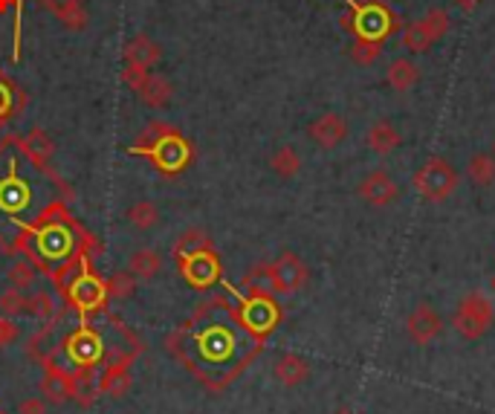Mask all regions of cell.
<instances>
[{
	"instance_id": "obj_1",
	"label": "cell",
	"mask_w": 495,
	"mask_h": 414,
	"mask_svg": "<svg viewBox=\"0 0 495 414\" xmlns=\"http://www.w3.org/2000/svg\"><path fill=\"white\" fill-rule=\"evenodd\" d=\"M47 194V168L35 165L12 137L0 148V217L15 226H30L38 217H47L38 209Z\"/></svg>"
},
{
	"instance_id": "obj_2",
	"label": "cell",
	"mask_w": 495,
	"mask_h": 414,
	"mask_svg": "<svg viewBox=\"0 0 495 414\" xmlns=\"http://www.w3.org/2000/svg\"><path fill=\"white\" fill-rule=\"evenodd\" d=\"M345 15L339 23L354 35V41H371V44H385L391 35H397L402 21L385 0H342Z\"/></svg>"
},
{
	"instance_id": "obj_3",
	"label": "cell",
	"mask_w": 495,
	"mask_h": 414,
	"mask_svg": "<svg viewBox=\"0 0 495 414\" xmlns=\"http://www.w3.org/2000/svg\"><path fill=\"white\" fill-rule=\"evenodd\" d=\"M458 168H455L446 157H429L411 177L414 191L420 194L426 203H443L452 198V191L458 189Z\"/></svg>"
},
{
	"instance_id": "obj_4",
	"label": "cell",
	"mask_w": 495,
	"mask_h": 414,
	"mask_svg": "<svg viewBox=\"0 0 495 414\" xmlns=\"http://www.w3.org/2000/svg\"><path fill=\"white\" fill-rule=\"evenodd\" d=\"M128 154H142V157H151V163L160 168L163 174H180L182 168L191 163V145L186 137L177 134L174 128H168L148 145H130Z\"/></svg>"
},
{
	"instance_id": "obj_5",
	"label": "cell",
	"mask_w": 495,
	"mask_h": 414,
	"mask_svg": "<svg viewBox=\"0 0 495 414\" xmlns=\"http://www.w3.org/2000/svg\"><path fill=\"white\" fill-rule=\"evenodd\" d=\"M495 322V307L484 293H466L455 307L452 325L466 342H478L492 330Z\"/></svg>"
},
{
	"instance_id": "obj_6",
	"label": "cell",
	"mask_w": 495,
	"mask_h": 414,
	"mask_svg": "<svg viewBox=\"0 0 495 414\" xmlns=\"http://www.w3.org/2000/svg\"><path fill=\"white\" fill-rule=\"evenodd\" d=\"M241 319V325L250 330L255 339H264V336L272 333V328L278 325L281 319V307L272 299V293L264 290V287H255L252 284V293L241 299V307L234 310Z\"/></svg>"
},
{
	"instance_id": "obj_7",
	"label": "cell",
	"mask_w": 495,
	"mask_h": 414,
	"mask_svg": "<svg viewBox=\"0 0 495 414\" xmlns=\"http://www.w3.org/2000/svg\"><path fill=\"white\" fill-rule=\"evenodd\" d=\"M258 273L267 278V287H270L272 295H276V293H281V295L298 293L307 284V276H310L305 261L296 252H281L276 261L267 264V267H261Z\"/></svg>"
},
{
	"instance_id": "obj_8",
	"label": "cell",
	"mask_w": 495,
	"mask_h": 414,
	"mask_svg": "<svg viewBox=\"0 0 495 414\" xmlns=\"http://www.w3.org/2000/svg\"><path fill=\"white\" fill-rule=\"evenodd\" d=\"M449 30V12L446 9H429L423 18H417L411 27L402 32V47L409 53H426L432 49Z\"/></svg>"
},
{
	"instance_id": "obj_9",
	"label": "cell",
	"mask_w": 495,
	"mask_h": 414,
	"mask_svg": "<svg viewBox=\"0 0 495 414\" xmlns=\"http://www.w3.org/2000/svg\"><path fill=\"white\" fill-rule=\"evenodd\" d=\"M35 252L44 258V261H64L73 252V232L67 224H44L35 229L32 238Z\"/></svg>"
},
{
	"instance_id": "obj_10",
	"label": "cell",
	"mask_w": 495,
	"mask_h": 414,
	"mask_svg": "<svg viewBox=\"0 0 495 414\" xmlns=\"http://www.w3.org/2000/svg\"><path fill=\"white\" fill-rule=\"evenodd\" d=\"M357 198H362L368 206H374V209H385V206L397 203L400 186H397V180L385 172V168H374V172H368L359 180Z\"/></svg>"
},
{
	"instance_id": "obj_11",
	"label": "cell",
	"mask_w": 495,
	"mask_h": 414,
	"mask_svg": "<svg viewBox=\"0 0 495 414\" xmlns=\"http://www.w3.org/2000/svg\"><path fill=\"white\" fill-rule=\"evenodd\" d=\"M180 273L186 278L191 287H208V284H215L220 278V261L217 255L208 250H200V252H191V255H182L180 258Z\"/></svg>"
},
{
	"instance_id": "obj_12",
	"label": "cell",
	"mask_w": 495,
	"mask_h": 414,
	"mask_svg": "<svg viewBox=\"0 0 495 414\" xmlns=\"http://www.w3.org/2000/svg\"><path fill=\"white\" fill-rule=\"evenodd\" d=\"M406 333L414 345H429L443 333V319L429 302H417L414 310L406 316Z\"/></svg>"
},
{
	"instance_id": "obj_13",
	"label": "cell",
	"mask_w": 495,
	"mask_h": 414,
	"mask_svg": "<svg viewBox=\"0 0 495 414\" xmlns=\"http://www.w3.org/2000/svg\"><path fill=\"white\" fill-rule=\"evenodd\" d=\"M104 299H108V284H104L102 278H96L93 273H90V269H84L82 276L73 278V284H70V302L82 310V313L102 307Z\"/></svg>"
},
{
	"instance_id": "obj_14",
	"label": "cell",
	"mask_w": 495,
	"mask_h": 414,
	"mask_svg": "<svg viewBox=\"0 0 495 414\" xmlns=\"http://www.w3.org/2000/svg\"><path fill=\"white\" fill-rule=\"evenodd\" d=\"M307 137L316 142L319 148L333 151L336 145H342V142L348 139V122H345V116H339V113H322L316 122H310Z\"/></svg>"
},
{
	"instance_id": "obj_15",
	"label": "cell",
	"mask_w": 495,
	"mask_h": 414,
	"mask_svg": "<svg viewBox=\"0 0 495 414\" xmlns=\"http://www.w3.org/2000/svg\"><path fill=\"white\" fill-rule=\"evenodd\" d=\"M102 351H104V348H102L99 333L90 330V328H78L67 339V357L75 362V366H82V368L96 366V362L102 359Z\"/></svg>"
},
{
	"instance_id": "obj_16",
	"label": "cell",
	"mask_w": 495,
	"mask_h": 414,
	"mask_svg": "<svg viewBox=\"0 0 495 414\" xmlns=\"http://www.w3.org/2000/svg\"><path fill=\"white\" fill-rule=\"evenodd\" d=\"M41 394L47 397V403H52V406L67 403V400L75 397V377H70V374L64 368L49 366L44 371V380H41Z\"/></svg>"
},
{
	"instance_id": "obj_17",
	"label": "cell",
	"mask_w": 495,
	"mask_h": 414,
	"mask_svg": "<svg viewBox=\"0 0 495 414\" xmlns=\"http://www.w3.org/2000/svg\"><path fill=\"white\" fill-rule=\"evenodd\" d=\"M365 142H368V148L374 154H380V157H388L391 151H397L400 148V131L394 125H391L388 119H376L371 128H368V134H365Z\"/></svg>"
},
{
	"instance_id": "obj_18",
	"label": "cell",
	"mask_w": 495,
	"mask_h": 414,
	"mask_svg": "<svg viewBox=\"0 0 495 414\" xmlns=\"http://www.w3.org/2000/svg\"><path fill=\"white\" fill-rule=\"evenodd\" d=\"M18 145L23 148L26 157H30L35 165H41V168H47L49 160H52V154H56V142H52L41 128H32L26 137H18Z\"/></svg>"
},
{
	"instance_id": "obj_19",
	"label": "cell",
	"mask_w": 495,
	"mask_h": 414,
	"mask_svg": "<svg viewBox=\"0 0 495 414\" xmlns=\"http://www.w3.org/2000/svg\"><path fill=\"white\" fill-rule=\"evenodd\" d=\"M272 374H276V380L287 388H296V385H302L307 377H310V362L305 357H298V354H284L278 362H276V368H272Z\"/></svg>"
},
{
	"instance_id": "obj_20",
	"label": "cell",
	"mask_w": 495,
	"mask_h": 414,
	"mask_svg": "<svg viewBox=\"0 0 495 414\" xmlns=\"http://www.w3.org/2000/svg\"><path fill=\"white\" fill-rule=\"evenodd\" d=\"M417 79H420V67L406 58V56H400L388 64V70H385V82L397 90V93H409V90L417 84Z\"/></svg>"
},
{
	"instance_id": "obj_21",
	"label": "cell",
	"mask_w": 495,
	"mask_h": 414,
	"mask_svg": "<svg viewBox=\"0 0 495 414\" xmlns=\"http://www.w3.org/2000/svg\"><path fill=\"white\" fill-rule=\"evenodd\" d=\"M163 49L156 47V41H151L148 35H137L125 44V64H137V67H154L160 61Z\"/></svg>"
},
{
	"instance_id": "obj_22",
	"label": "cell",
	"mask_w": 495,
	"mask_h": 414,
	"mask_svg": "<svg viewBox=\"0 0 495 414\" xmlns=\"http://www.w3.org/2000/svg\"><path fill=\"white\" fill-rule=\"evenodd\" d=\"M466 177L473 186L490 189L495 183V157L492 154H475V157L466 163Z\"/></svg>"
},
{
	"instance_id": "obj_23",
	"label": "cell",
	"mask_w": 495,
	"mask_h": 414,
	"mask_svg": "<svg viewBox=\"0 0 495 414\" xmlns=\"http://www.w3.org/2000/svg\"><path fill=\"white\" fill-rule=\"evenodd\" d=\"M137 96L146 101L148 108H163V105H168V99H172V84H168L163 75L148 73V79L139 87Z\"/></svg>"
},
{
	"instance_id": "obj_24",
	"label": "cell",
	"mask_w": 495,
	"mask_h": 414,
	"mask_svg": "<svg viewBox=\"0 0 495 414\" xmlns=\"http://www.w3.org/2000/svg\"><path fill=\"white\" fill-rule=\"evenodd\" d=\"M128 273L137 281H151L156 273H160V255L154 250H137L128 261Z\"/></svg>"
},
{
	"instance_id": "obj_25",
	"label": "cell",
	"mask_w": 495,
	"mask_h": 414,
	"mask_svg": "<svg viewBox=\"0 0 495 414\" xmlns=\"http://www.w3.org/2000/svg\"><path fill=\"white\" fill-rule=\"evenodd\" d=\"M270 168H272V172H276L278 177L290 180V177H296L298 172H302V157H298V151H296L293 145H281V148L270 157Z\"/></svg>"
},
{
	"instance_id": "obj_26",
	"label": "cell",
	"mask_w": 495,
	"mask_h": 414,
	"mask_svg": "<svg viewBox=\"0 0 495 414\" xmlns=\"http://www.w3.org/2000/svg\"><path fill=\"white\" fill-rule=\"evenodd\" d=\"M212 247V238L206 235L203 229H186V232H180V238L174 241V255L182 258V255H191V252H200V250H208Z\"/></svg>"
},
{
	"instance_id": "obj_27",
	"label": "cell",
	"mask_w": 495,
	"mask_h": 414,
	"mask_svg": "<svg viewBox=\"0 0 495 414\" xmlns=\"http://www.w3.org/2000/svg\"><path fill=\"white\" fill-rule=\"evenodd\" d=\"M128 221L139 232H148V229H154L156 224H160V209H156L151 200H139L128 209Z\"/></svg>"
},
{
	"instance_id": "obj_28",
	"label": "cell",
	"mask_w": 495,
	"mask_h": 414,
	"mask_svg": "<svg viewBox=\"0 0 495 414\" xmlns=\"http://www.w3.org/2000/svg\"><path fill=\"white\" fill-rule=\"evenodd\" d=\"M128 371H125V362L122 366H110L108 374H104V380H102V392L104 394H110V397H122L128 392Z\"/></svg>"
},
{
	"instance_id": "obj_29",
	"label": "cell",
	"mask_w": 495,
	"mask_h": 414,
	"mask_svg": "<svg viewBox=\"0 0 495 414\" xmlns=\"http://www.w3.org/2000/svg\"><path fill=\"white\" fill-rule=\"evenodd\" d=\"M30 307V299L23 295V290L18 287H9L0 293V313H6V316H18L23 313V310Z\"/></svg>"
},
{
	"instance_id": "obj_30",
	"label": "cell",
	"mask_w": 495,
	"mask_h": 414,
	"mask_svg": "<svg viewBox=\"0 0 495 414\" xmlns=\"http://www.w3.org/2000/svg\"><path fill=\"white\" fill-rule=\"evenodd\" d=\"M383 44H371V41H354L350 47V61L359 64V67H371V64L380 58Z\"/></svg>"
},
{
	"instance_id": "obj_31",
	"label": "cell",
	"mask_w": 495,
	"mask_h": 414,
	"mask_svg": "<svg viewBox=\"0 0 495 414\" xmlns=\"http://www.w3.org/2000/svg\"><path fill=\"white\" fill-rule=\"evenodd\" d=\"M15 108H18V90L9 79L0 75V122H6Z\"/></svg>"
},
{
	"instance_id": "obj_32",
	"label": "cell",
	"mask_w": 495,
	"mask_h": 414,
	"mask_svg": "<svg viewBox=\"0 0 495 414\" xmlns=\"http://www.w3.org/2000/svg\"><path fill=\"white\" fill-rule=\"evenodd\" d=\"M15 6V38H12V58H21V23H23V0H0V12L6 6Z\"/></svg>"
},
{
	"instance_id": "obj_33",
	"label": "cell",
	"mask_w": 495,
	"mask_h": 414,
	"mask_svg": "<svg viewBox=\"0 0 495 414\" xmlns=\"http://www.w3.org/2000/svg\"><path fill=\"white\" fill-rule=\"evenodd\" d=\"M9 281H12V287H18V290L30 287V284L35 281V269H32V264H30V261H18L15 267L9 269Z\"/></svg>"
},
{
	"instance_id": "obj_34",
	"label": "cell",
	"mask_w": 495,
	"mask_h": 414,
	"mask_svg": "<svg viewBox=\"0 0 495 414\" xmlns=\"http://www.w3.org/2000/svg\"><path fill=\"white\" fill-rule=\"evenodd\" d=\"M122 79H125V84L130 90H134V93H139V87L146 84V79H148V70L146 67H137V64H125Z\"/></svg>"
},
{
	"instance_id": "obj_35",
	"label": "cell",
	"mask_w": 495,
	"mask_h": 414,
	"mask_svg": "<svg viewBox=\"0 0 495 414\" xmlns=\"http://www.w3.org/2000/svg\"><path fill=\"white\" fill-rule=\"evenodd\" d=\"M134 276L130 273H122V276H113L108 281V293H113L116 299H125V295H130V290H134Z\"/></svg>"
},
{
	"instance_id": "obj_36",
	"label": "cell",
	"mask_w": 495,
	"mask_h": 414,
	"mask_svg": "<svg viewBox=\"0 0 495 414\" xmlns=\"http://www.w3.org/2000/svg\"><path fill=\"white\" fill-rule=\"evenodd\" d=\"M41 6H44L47 12H52L56 18H61V15H67L70 9L82 6V0H41Z\"/></svg>"
},
{
	"instance_id": "obj_37",
	"label": "cell",
	"mask_w": 495,
	"mask_h": 414,
	"mask_svg": "<svg viewBox=\"0 0 495 414\" xmlns=\"http://www.w3.org/2000/svg\"><path fill=\"white\" fill-rule=\"evenodd\" d=\"M30 313H35V316H49L52 313V295L49 293H38L35 299H30Z\"/></svg>"
},
{
	"instance_id": "obj_38",
	"label": "cell",
	"mask_w": 495,
	"mask_h": 414,
	"mask_svg": "<svg viewBox=\"0 0 495 414\" xmlns=\"http://www.w3.org/2000/svg\"><path fill=\"white\" fill-rule=\"evenodd\" d=\"M18 339V328L9 319H0V348H6Z\"/></svg>"
},
{
	"instance_id": "obj_39",
	"label": "cell",
	"mask_w": 495,
	"mask_h": 414,
	"mask_svg": "<svg viewBox=\"0 0 495 414\" xmlns=\"http://www.w3.org/2000/svg\"><path fill=\"white\" fill-rule=\"evenodd\" d=\"M18 414H47V409H44V400H38V397L23 400V403L18 406Z\"/></svg>"
},
{
	"instance_id": "obj_40",
	"label": "cell",
	"mask_w": 495,
	"mask_h": 414,
	"mask_svg": "<svg viewBox=\"0 0 495 414\" xmlns=\"http://www.w3.org/2000/svg\"><path fill=\"white\" fill-rule=\"evenodd\" d=\"M452 4L458 9H464V12H475L481 4H484V0H452Z\"/></svg>"
},
{
	"instance_id": "obj_41",
	"label": "cell",
	"mask_w": 495,
	"mask_h": 414,
	"mask_svg": "<svg viewBox=\"0 0 495 414\" xmlns=\"http://www.w3.org/2000/svg\"><path fill=\"white\" fill-rule=\"evenodd\" d=\"M333 414H354V411H350V409H336Z\"/></svg>"
},
{
	"instance_id": "obj_42",
	"label": "cell",
	"mask_w": 495,
	"mask_h": 414,
	"mask_svg": "<svg viewBox=\"0 0 495 414\" xmlns=\"http://www.w3.org/2000/svg\"><path fill=\"white\" fill-rule=\"evenodd\" d=\"M490 287H492V293H495V276L490 278Z\"/></svg>"
},
{
	"instance_id": "obj_43",
	"label": "cell",
	"mask_w": 495,
	"mask_h": 414,
	"mask_svg": "<svg viewBox=\"0 0 495 414\" xmlns=\"http://www.w3.org/2000/svg\"><path fill=\"white\" fill-rule=\"evenodd\" d=\"M492 157H495V139H492Z\"/></svg>"
}]
</instances>
